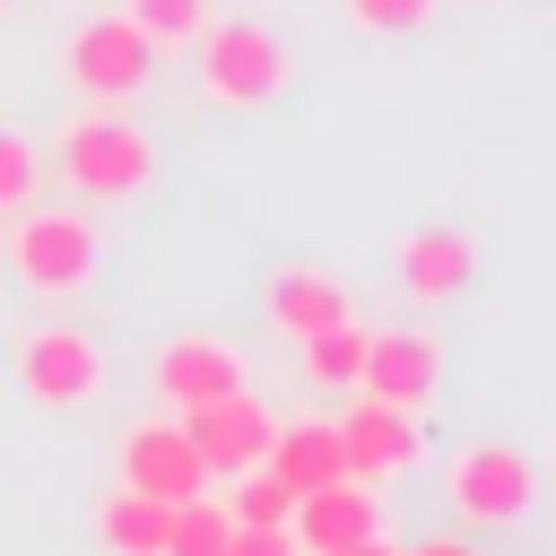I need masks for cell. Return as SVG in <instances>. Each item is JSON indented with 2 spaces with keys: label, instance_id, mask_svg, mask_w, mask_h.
<instances>
[{
  "label": "cell",
  "instance_id": "cell-1",
  "mask_svg": "<svg viewBox=\"0 0 556 556\" xmlns=\"http://www.w3.org/2000/svg\"><path fill=\"white\" fill-rule=\"evenodd\" d=\"M52 174L78 200H139L148 174H156V148L122 104H96V113H70L52 130Z\"/></svg>",
  "mask_w": 556,
  "mask_h": 556
},
{
  "label": "cell",
  "instance_id": "cell-2",
  "mask_svg": "<svg viewBox=\"0 0 556 556\" xmlns=\"http://www.w3.org/2000/svg\"><path fill=\"white\" fill-rule=\"evenodd\" d=\"M191 78H200L208 104H243L252 113V104H269L295 78V52L269 26H252V17H208L191 35Z\"/></svg>",
  "mask_w": 556,
  "mask_h": 556
},
{
  "label": "cell",
  "instance_id": "cell-3",
  "mask_svg": "<svg viewBox=\"0 0 556 556\" xmlns=\"http://www.w3.org/2000/svg\"><path fill=\"white\" fill-rule=\"evenodd\" d=\"M96 226L78 217V208H26V217H9V269H17V287L26 295H43V304H70V295H87L96 287Z\"/></svg>",
  "mask_w": 556,
  "mask_h": 556
},
{
  "label": "cell",
  "instance_id": "cell-4",
  "mask_svg": "<svg viewBox=\"0 0 556 556\" xmlns=\"http://www.w3.org/2000/svg\"><path fill=\"white\" fill-rule=\"evenodd\" d=\"M443 495L469 530H513L539 504V460L513 452V443H460L452 469H443Z\"/></svg>",
  "mask_w": 556,
  "mask_h": 556
},
{
  "label": "cell",
  "instance_id": "cell-5",
  "mask_svg": "<svg viewBox=\"0 0 556 556\" xmlns=\"http://www.w3.org/2000/svg\"><path fill=\"white\" fill-rule=\"evenodd\" d=\"M17 382H26L35 408H61V417L96 408L104 400V348L87 330H70V321H43V330L17 339Z\"/></svg>",
  "mask_w": 556,
  "mask_h": 556
},
{
  "label": "cell",
  "instance_id": "cell-6",
  "mask_svg": "<svg viewBox=\"0 0 556 556\" xmlns=\"http://www.w3.org/2000/svg\"><path fill=\"white\" fill-rule=\"evenodd\" d=\"M61 70H70L78 96H96V104H130V96L148 87V70H156V43H148L130 17H96V26H78V35L61 43Z\"/></svg>",
  "mask_w": 556,
  "mask_h": 556
},
{
  "label": "cell",
  "instance_id": "cell-7",
  "mask_svg": "<svg viewBox=\"0 0 556 556\" xmlns=\"http://www.w3.org/2000/svg\"><path fill=\"white\" fill-rule=\"evenodd\" d=\"M174 426H182V443L200 452V469H208V478H235V469H252V460L269 452L278 408H261L252 391H217V400L174 408Z\"/></svg>",
  "mask_w": 556,
  "mask_h": 556
},
{
  "label": "cell",
  "instance_id": "cell-8",
  "mask_svg": "<svg viewBox=\"0 0 556 556\" xmlns=\"http://www.w3.org/2000/svg\"><path fill=\"white\" fill-rule=\"evenodd\" d=\"M330 426H339L348 478H365V486L417 469V452H426V417H417V408H391V400H374V391H356L348 417H330Z\"/></svg>",
  "mask_w": 556,
  "mask_h": 556
},
{
  "label": "cell",
  "instance_id": "cell-9",
  "mask_svg": "<svg viewBox=\"0 0 556 556\" xmlns=\"http://www.w3.org/2000/svg\"><path fill=\"white\" fill-rule=\"evenodd\" d=\"M122 486L148 495V504H191V495H208V469H200V452L182 443L174 417H139L122 434Z\"/></svg>",
  "mask_w": 556,
  "mask_h": 556
},
{
  "label": "cell",
  "instance_id": "cell-10",
  "mask_svg": "<svg viewBox=\"0 0 556 556\" xmlns=\"http://www.w3.org/2000/svg\"><path fill=\"white\" fill-rule=\"evenodd\" d=\"M356 391L391 400V408H426L443 391V348L426 330H365V365H356Z\"/></svg>",
  "mask_w": 556,
  "mask_h": 556
},
{
  "label": "cell",
  "instance_id": "cell-11",
  "mask_svg": "<svg viewBox=\"0 0 556 556\" xmlns=\"http://www.w3.org/2000/svg\"><path fill=\"white\" fill-rule=\"evenodd\" d=\"M217 391H243V348L217 339V330H174L156 348V400L191 408V400H217Z\"/></svg>",
  "mask_w": 556,
  "mask_h": 556
},
{
  "label": "cell",
  "instance_id": "cell-12",
  "mask_svg": "<svg viewBox=\"0 0 556 556\" xmlns=\"http://www.w3.org/2000/svg\"><path fill=\"white\" fill-rule=\"evenodd\" d=\"M287 530H295V547H304V556H321V547L374 539V530H382V504H374V486H365V478H330V486H304V495H295Z\"/></svg>",
  "mask_w": 556,
  "mask_h": 556
},
{
  "label": "cell",
  "instance_id": "cell-13",
  "mask_svg": "<svg viewBox=\"0 0 556 556\" xmlns=\"http://www.w3.org/2000/svg\"><path fill=\"white\" fill-rule=\"evenodd\" d=\"M391 278H400L417 304H443V295H460V287L478 278V252H469V235H443V226H426V235H400V252H391Z\"/></svg>",
  "mask_w": 556,
  "mask_h": 556
},
{
  "label": "cell",
  "instance_id": "cell-14",
  "mask_svg": "<svg viewBox=\"0 0 556 556\" xmlns=\"http://www.w3.org/2000/svg\"><path fill=\"white\" fill-rule=\"evenodd\" d=\"M261 313L304 339V330H321V321H348L356 304H348V287H339L330 269H269V278H261Z\"/></svg>",
  "mask_w": 556,
  "mask_h": 556
},
{
  "label": "cell",
  "instance_id": "cell-15",
  "mask_svg": "<svg viewBox=\"0 0 556 556\" xmlns=\"http://www.w3.org/2000/svg\"><path fill=\"white\" fill-rule=\"evenodd\" d=\"M295 495L304 486H330V478H348V452H339V426L330 417H295V426H278L269 434V452H261Z\"/></svg>",
  "mask_w": 556,
  "mask_h": 556
},
{
  "label": "cell",
  "instance_id": "cell-16",
  "mask_svg": "<svg viewBox=\"0 0 556 556\" xmlns=\"http://www.w3.org/2000/svg\"><path fill=\"white\" fill-rule=\"evenodd\" d=\"M356 365H365V321H356V313L295 339V374H304L313 391H356Z\"/></svg>",
  "mask_w": 556,
  "mask_h": 556
},
{
  "label": "cell",
  "instance_id": "cell-17",
  "mask_svg": "<svg viewBox=\"0 0 556 556\" xmlns=\"http://www.w3.org/2000/svg\"><path fill=\"white\" fill-rule=\"evenodd\" d=\"M165 513H174V504H148V495H130V486H113V495L96 504L104 556H165Z\"/></svg>",
  "mask_w": 556,
  "mask_h": 556
},
{
  "label": "cell",
  "instance_id": "cell-18",
  "mask_svg": "<svg viewBox=\"0 0 556 556\" xmlns=\"http://www.w3.org/2000/svg\"><path fill=\"white\" fill-rule=\"evenodd\" d=\"M226 539H235L226 495H191L165 513V556H226Z\"/></svg>",
  "mask_w": 556,
  "mask_h": 556
},
{
  "label": "cell",
  "instance_id": "cell-19",
  "mask_svg": "<svg viewBox=\"0 0 556 556\" xmlns=\"http://www.w3.org/2000/svg\"><path fill=\"white\" fill-rule=\"evenodd\" d=\"M226 513H235V521H287V513H295V486H287L269 460H252V469H235Z\"/></svg>",
  "mask_w": 556,
  "mask_h": 556
},
{
  "label": "cell",
  "instance_id": "cell-20",
  "mask_svg": "<svg viewBox=\"0 0 556 556\" xmlns=\"http://www.w3.org/2000/svg\"><path fill=\"white\" fill-rule=\"evenodd\" d=\"M122 17L148 35V43H191L208 26V0H122Z\"/></svg>",
  "mask_w": 556,
  "mask_h": 556
},
{
  "label": "cell",
  "instance_id": "cell-21",
  "mask_svg": "<svg viewBox=\"0 0 556 556\" xmlns=\"http://www.w3.org/2000/svg\"><path fill=\"white\" fill-rule=\"evenodd\" d=\"M26 200H35V148L17 130H0V217L26 208Z\"/></svg>",
  "mask_w": 556,
  "mask_h": 556
},
{
  "label": "cell",
  "instance_id": "cell-22",
  "mask_svg": "<svg viewBox=\"0 0 556 556\" xmlns=\"http://www.w3.org/2000/svg\"><path fill=\"white\" fill-rule=\"evenodd\" d=\"M348 17H356V26H374V35H408V26H426V17H434V0H348Z\"/></svg>",
  "mask_w": 556,
  "mask_h": 556
},
{
  "label": "cell",
  "instance_id": "cell-23",
  "mask_svg": "<svg viewBox=\"0 0 556 556\" xmlns=\"http://www.w3.org/2000/svg\"><path fill=\"white\" fill-rule=\"evenodd\" d=\"M226 556H304V547H295V530H287V521H235Z\"/></svg>",
  "mask_w": 556,
  "mask_h": 556
},
{
  "label": "cell",
  "instance_id": "cell-24",
  "mask_svg": "<svg viewBox=\"0 0 556 556\" xmlns=\"http://www.w3.org/2000/svg\"><path fill=\"white\" fill-rule=\"evenodd\" d=\"M400 556H478L460 530H443V539H417V547H400Z\"/></svg>",
  "mask_w": 556,
  "mask_h": 556
},
{
  "label": "cell",
  "instance_id": "cell-25",
  "mask_svg": "<svg viewBox=\"0 0 556 556\" xmlns=\"http://www.w3.org/2000/svg\"><path fill=\"white\" fill-rule=\"evenodd\" d=\"M321 556H400V547H391V539L374 530V539H348V547H321Z\"/></svg>",
  "mask_w": 556,
  "mask_h": 556
},
{
  "label": "cell",
  "instance_id": "cell-26",
  "mask_svg": "<svg viewBox=\"0 0 556 556\" xmlns=\"http://www.w3.org/2000/svg\"><path fill=\"white\" fill-rule=\"evenodd\" d=\"M0 9H17V0H0Z\"/></svg>",
  "mask_w": 556,
  "mask_h": 556
}]
</instances>
